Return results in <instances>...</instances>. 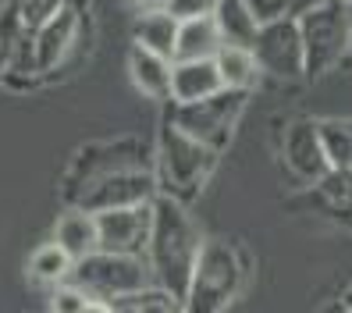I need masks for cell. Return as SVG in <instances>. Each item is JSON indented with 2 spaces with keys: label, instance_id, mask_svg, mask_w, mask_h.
<instances>
[{
  "label": "cell",
  "instance_id": "1",
  "mask_svg": "<svg viewBox=\"0 0 352 313\" xmlns=\"http://www.w3.org/2000/svg\"><path fill=\"white\" fill-rule=\"evenodd\" d=\"M203 235L192 224L185 203L157 196L153 199V217H150V242H146V267H150V281L182 303L185 288H189L192 267L199 257Z\"/></svg>",
  "mask_w": 352,
  "mask_h": 313
},
{
  "label": "cell",
  "instance_id": "2",
  "mask_svg": "<svg viewBox=\"0 0 352 313\" xmlns=\"http://www.w3.org/2000/svg\"><path fill=\"white\" fill-rule=\"evenodd\" d=\"M245 281H250V257L232 239H203L192 267L189 288L182 296V313H224Z\"/></svg>",
  "mask_w": 352,
  "mask_h": 313
},
{
  "label": "cell",
  "instance_id": "3",
  "mask_svg": "<svg viewBox=\"0 0 352 313\" xmlns=\"http://www.w3.org/2000/svg\"><path fill=\"white\" fill-rule=\"evenodd\" d=\"M221 153L206 150V146H199L196 139L182 136L178 129H171L168 121L160 125V146H157V196H168V199H192L206 178L214 175Z\"/></svg>",
  "mask_w": 352,
  "mask_h": 313
},
{
  "label": "cell",
  "instance_id": "4",
  "mask_svg": "<svg viewBox=\"0 0 352 313\" xmlns=\"http://www.w3.org/2000/svg\"><path fill=\"white\" fill-rule=\"evenodd\" d=\"M302 39V72L306 78H320L335 72L352 50V8L342 0H331L296 18Z\"/></svg>",
  "mask_w": 352,
  "mask_h": 313
},
{
  "label": "cell",
  "instance_id": "5",
  "mask_svg": "<svg viewBox=\"0 0 352 313\" xmlns=\"http://www.w3.org/2000/svg\"><path fill=\"white\" fill-rule=\"evenodd\" d=\"M245 103H250V93L221 89V93L196 100V103H175V111L168 114V125L178 129L182 136L196 139L206 150L224 153L232 136H235V125L245 111Z\"/></svg>",
  "mask_w": 352,
  "mask_h": 313
},
{
  "label": "cell",
  "instance_id": "6",
  "mask_svg": "<svg viewBox=\"0 0 352 313\" xmlns=\"http://www.w3.org/2000/svg\"><path fill=\"white\" fill-rule=\"evenodd\" d=\"M68 281L78 292H86L89 299H107V303L135 299L142 288L153 285L146 257H121V253H93L78 260Z\"/></svg>",
  "mask_w": 352,
  "mask_h": 313
},
{
  "label": "cell",
  "instance_id": "7",
  "mask_svg": "<svg viewBox=\"0 0 352 313\" xmlns=\"http://www.w3.org/2000/svg\"><path fill=\"white\" fill-rule=\"evenodd\" d=\"M68 196H72V206H78L86 214L121 211V206H146L157 199V178L150 168H125V171L89 178Z\"/></svg>",
  "mask_w": 352,
  "mask_h": 313
},
{
  "label": "cell",
  "instance_id": "8",
  "mask_svg": "<svg viewBox=\"0 0 352 313\" xmlns=\"http://www.w3.org/2000/svg\"><path fill=\"white\" fill-rule=\"evenodd\" d=\"M250 50H253L256 65H260V75H271V78H281V82L306 78V72H302V39H299V25H296L292 14L260 25Z\"/></svg>",
  "mask_w": 352,
  "mask_h": 313
},
{
  "label": "cell",
  "instance_id": "9",
  "mask_svg": "<svg viewBox=\"0 0 352 313\" xmlns=\"http://www.w3.org/2000/svg\"><path fill=\"white\" fill-rule=\"evenodd\" d=\"M281 160H285V171L299 185H306V189L314 182H320L331 171L327 153H324V139H320V121L299 118L288 125L281 136Z\"/></svg>",
  "mask_w": 352,
  "mask_h": 313
},
{
  "label": "cell",
  "instance_id": "10",
  "mask_svg": "<svg viewBox=\"0 0 352 313\" xmlns=\"http://www.w3.org/2000/svg\"><path fill=\"white\" fill-rule=\"evenodd\" d=\"M96 217V253H121V257H142L150 242V217L153 203L146 206H121V211H103Z\"/></svg>",
  "mask_w": 352,
  "mask_h": 313
},
{
  "label": "cell",
  "instance_id": "11",
  "mask_svg": "<svg viewBox=\"0 0 352 313\" xmlns=\"http://www.w3.org/2000/svg\"><path fill=\"white\" fill-rule=\"evenodd\" d=\"M82 32V14L75 4H60L43 25L32 32V57H36V72L50 75L60 61H65L75 47V39Z\"/></svg>",
  "mask_w": 352,
  "mask_h": 313
},
{
  "label": "cell",
  "instance_id": "12",
  "mask_svg": "<svg viewBox=\"0 0 352 313\" xmlns=\"http://www.w3.org/2000/svg\"><path fill=\"white\" fill-rule=\"evenodd\" d=\"M125 168H146V153H142L139 139H118V142L89 146V150L78 157V164H75L68 193H75L78 185H86L89 178L111 175V171H125Z\"/></svg>",
  "mask_w": 352,
  "mask_h": 313
},
{
  "label": "cell",
  "instance_id": "13",
  "mask_svg": "<svg viewBox=\"0 0 352 313\" xmlns=\"http://www.w3.org/2000/svg\"><path fill=\"white\" fill-rule=\"evenodd\" d=\"M221 93V78L214 61H171V100L196 103Z\"/></svg>",
  "mask_w": 352,
  "mask_h": 313
},
{
  "label": "cell",
  "instance_id": "14",
  "mask_svg": "<svg viewBox=\"0 0 352 313\" xmlns=\"http://www.w3.org/2000/svg\"><path fill=\"white\" fill-rule=\"evenodd\" d=\"M54 242L65 249L75 263L86 260V257H93L96 249H100L96 217L86 214V211H78V206H72V211H65V214L57 217V224H54Z\"/></svg>",
  "mask_w": 352,
  "mask_h": 313
},
{
  "label": "cell",
  "instance_id": "15",
  "mask_svg": "<svg viewBox=\"0 0 352 313\" xmlns=\"http://www.w3.org/2000/svg\"><path fill=\"white\" fill-rule=\"evenodd\" d=\"M129 75H132V86L150 96V100H171V61L150 54L142 47H132L129 54Z\"/></svg>",
  "mask_w": 352,
  "mask_h": 313
},
{
  "label": "cell",
  "instance_id": "16",
  "mask_svg": "<svg viewBox=\"0 0 352 313\" xmlns=\"http://www.w3.org/2000/svg\"><path fill=\"white\" fill-rule=\"evenodd\" d=\"M214 68L221 78V89H232V93H253V86L260 82V65L250 47H221L214 57Z\"/></svg>",
  "mask_w": 352,
  "mask_h": 313
},
{
  "label": "cell",
  "instance_id": "17",
  "mask_svg": "<svg viewBox=\"0 0 352 313\" xmlns=\"http://www.w3.org/2000/svg\"><path fill=\"white\" fill-rule=\"evenodd\" d=\"M309 199H314L320 214L352 224V171L331 168L320 182L309 185Z\"/></svg>",
  "mask_w": 352,
  "mask_h": 313
},
{
  "label": "cell",
  "instance_id": "18",
  "mask_svg": "<svg viewBox=\"0 0 352 313\" xmlns=\"http://www.w3.org/2000/svg\"><path fill=\"white\" fill-rule=\"evenodd\" d=\"M221 47H224V39L214 25V18H196V22L178 25L171 61H214Z\"/></svg>",
  "mask_w": 352,
  "mask_h": 313
},
{
  "label": "cell",
  "instance_id": "19",
  "mask_svg": "<svg viewBox=\"0 0 352 313\" xmlns=\"http://www.w3.org/2000/svg\"><path fill=\"white\" fill-rule=\"evenodd\" d=\"M132 39H135V47L171 61L175 39H178V22H175L168 11H142L135 18V25H132Z\"/></svg>",
  "mask_w": 352,
  "mask_h": 313
},
{
  "label": "cell",
  "instance_id": "20",
  "mask_svg": "<svg viewBox=\"0 0 352 313\" xmlns=\"http://www.w3.org/2000/svg\"><path fill=\"white\" fill-rule=\"evenodd\" d=\"M214 25H217V32H221V39L228 47H253L256 29H260V22L242 0H217Z\"/></svg>",
  "mask_w": 352,
  "mask_h": 313
},
{
  "label": "cell",
  "instance_id": "21",
  "mask_svg": "<svg viewBox=\"0 0 352 313\" xmlns=\"http://www.w3.org/2000/svg\"><path fill=\"white\" fill-rule=\"evenodd\" d=\"M72 270H75V260H72L54 239L29 253V274H32V281H39V285L57 288V285H65V281L72 278Z\"/></svg>",
  "mask_w": 352,
  "mask_h": 313
},
{
  "label": "cell",
  "instance_id": "22",
  "mask_svg": "<svg viewBox=\"0 0 352 313\" xmlns=\"http://www.w3.org/2000/svg\"><path fill=\"white\" fill-rule=\"evenodd\" d=\"M320 139H324V153L331 168L352 171V121L345 118L320 121Z\"/></svg>",
  "mask_w": 352,
  "mask_h": 313
},
{
  "label": "cell",
  "instance_id": "23",
  "mask_svg": "<svg viewBox=\"0 0 352 313\" xmlns=\"http://www.w3.org/2000/svg\"><path fill=\"white\" fill-rule=\"evenodd\" d=\"M25 39H29V29L22 25V14H18V4L11 0V4L0 11V72H11L14 65V57L18 50L25 47Z\"/></svg>",
  "mask_w": 352,
  "mask_h": 313
},
{
  "label": "cell",
  "instance_id": "24",
  "mask_svg": "<svg viewBox=\"0 0 352 313\" xmlns=\"http://www.w3.org/2000/svg\"><path fill=\"white\" fill-rule=\"evenodd\" d=\"M129 313H182V303L171 296V292L150 285V288H142L139 296L132 299V310Z\"/></svg>",
  "mask_w": 352,
  "mask_h": 313
},
{
  "label": "cell",
  "instance_id": "25",
  "mask_svg": "<svg viewBox=\"0 0 352 313\" xmlns=\"http://www.w3.org/2000/svg\"><path fill=\"white\" fill-rule=\"evenodd\" d=\"M214 8L217 0H168L164 11H168L175 22H196V18H214Z\"/></svg>",
  "mask_w": 352,
  "mask_h": 313
},
{
  "label": "cell",
  "instance_id": "26",
  "mask_svg": "<svg viewBox=\"0 0 352 313\" xmlns=\"http://www.w3.org/2000/svg\"><path fill=\"white\" fill-rule=\"evenodd\" d=\"M86 303H89L86 292H78L72 281H65V285L54 288V296H50V313H82V310H86Z\"/></svg>",
  "mask_w": 352,
  "mask_h": 313
},
{
  "label": "cell",
  "instance_id": "27",
  "mask_svg": "<svg viewBox=\"0 0 352 313\" xmlns=\"http://www.w3.org/2000/svg\"><path fill=\"white\" fill-rule=\"evenodd\" d=\"M242 4L253 11V18H256L260 25L278 22V18H285V14H288V0H242Z\"/></svg>",
  "mask_w": 352,
  "mask_h": 313
},
{
  "label": "cell",
  "instance_id": "28",
  "mask_svg": "<svg viewBox=\"0 0 352 313\" xmlns=\"http://www.w3.org/2000/svg\"><path fill=\"white\" fill-rule=\"evenodd\" d=\"M324 4H331V0H288V14L299 18V14L314 11V8H324Z\"/></svg>",
  "mask_w": 352,
  "mask_h": 313
},
{
  "label": "cell",
  "instance_id": "29",
  "mask_svg": "<svg viewBox=\"0 0 352 313\" xmlns=\"http://www.w3.org/2000/svg\"><path fill=\"white\" fill-rule=\"evenodd\" d=\"M82 313H118V303H107V299H89Z\"/></svg>",
  "mask_w": 352,
  "mask_h": 313
},
{
  "label": "cell",
  "instance_id": "30",
  "mask_svg": "<svg viewBox=\"0 0 352 313\" xmlns=\"http://www.w3.org/2000/svg\"><path fill=\"white\" fill-rule=\"evenodd\" d=\"M164 4H168V0H132V8L142 14V11H164Z\"/></svg>",
  "mask_w": 352,
  "mask_h": 313
},
{
  "label": "cell",
  "instance_id": "31",
  "mask_svg": "<svg viewBox=\"0 0 352 313\" xmlns=\"http://www.w3.org/2000/svg\"><path fill=\"white\" fill-rule=\"evenodd\" d=\"M320 313H352V310H349V306H345V303L338 299V303H331V306H324Z\"/></svg>",
  "mask_w": 352,
  "mask_h": 313
},
{
  "label": "cell",
  "instance_id": "32",
  "mask_svg": "<svg viewBox=\"0 0 352 313\" xmlns=\"http://www.w3.org/2000/svg\"><path fill=\"white\" fill-rule=\"evenodd\" d=\"M342 4H345V8H352V0H342Z\"/></svg>",
  "mask_w": 352,
  "mask_h": 313
},
{
  "label": "cell",
  "instance_id": "33",
  "mask_svg": "<svg viewBox=\"0 0 352 313\" xmlns=\"http://www.w3.org/2000/svg\"><path fill=\"white\" fill-rule=\"evenodd\" d=\"M125 313H129V310H125Z\"/></svg>",
  "mask_w": 352,
  "mask_h": 313
}]
</instances>
